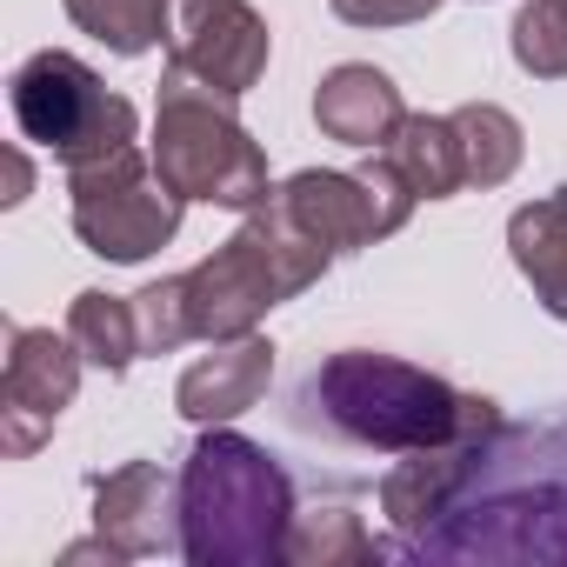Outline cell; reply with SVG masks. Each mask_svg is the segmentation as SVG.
<instances>
[{
    "label": "cell",
    "instance_id": "6da1fadb",
    "mask_svg": "<svg viewBox=\"0 0 567 567\" xmlns=\"http://www.w3.org/2000/svg\"><path fill=\"white\" fill-rule=\"evenodd\" d=\"M408 554H427V560H567V421L487 434L467 487Z\"/></svg>",
    "mask_w": 567,
    "mask_h": 567
},
{
    "label": "cell",
    "instance_id": "7a4b0ae2",
    "mask_svg": "<svg viewBox=\"0 0 567 567\" xmlns=\"http://www.w3.org/2000/svg\"><path fill=\"white\" fill-rule=\"evenodd\" d=\"M301 414L321 421L341 441L381 447V454H414V447H447V441H481L501 427V408L487 394H461L427 368H408L374 348H348L321 361L301 388Z\"/></svg>",
    "mask_w": 567,
    "mask_h": 567
},
{
    "label": "cell",
    "instance_id": "3957f363",
    "mask_svg": "<svg viewBox=\"0 0 567 567\" xmlns=\"http://www.w3.org/2000/svg\"><path fill=\"white\" fill-rule=\"evenodd\" d=\"M295 481L260 441L207 427L181 461V560L194 567H274L295 534Z\"/></svg>",
    "mask_w": 567,
    "mask_h": 567
},
{
    "label": "cell",
    "instance_id": "277c9868",
    "mask_svg": "<svg viewBox=\"0 0 567 567\" xmlns=\"http://www.w3.org/2000/svg\"><path fill=\"white\" fill-rule=\"evenodd\" d=\"M154 167L181 200H207L227 214H254L267 187V154L254 134L234 121V101L161 74V107H154Z\"/></svg>",
    "mask_w": 567,
    "mask_h": 567
},
{
    "label": "cell",
    "instance_id": "5b68a950",
    "mask_svg": "<svg viewBox=\"0 0 567 567\" xmlns=\"http://www.w3.org/2000/svg\"><path fill=\"white\" fill-rule=\"evenodd\" d=\"M8 101H14V127L21 141L48 147L61 167H87V161H107L121 147H134V101L107 94V81L81 61V54H61V48H41L14 68L8 81Z\"/></svg>",
    "mask_w": 567,
    "mask_h": 567
},
{
    "label": "cell",
    "instance_id": "8992f818",
    "mask_svg": "<svg viewBox=\"0 0 567 567\" xmlns=\"http://www.w3.org/2000/svg\"><path fill=\"white\" fill-rule=\"evenodd\" d=\"M68 194H74V234L87 254L101 260H147L161 254L174 234H181V194L161 181L154 154L141 147H121L107 161H87V167H68Z\"/></svg>",
    "mask_w": 567,
    "mask_h": 567
},
{
    "label": "cell",
    "instance_id": "52a82bcc",
    "mask_svg": "<svg viewBox=\"0 0 567 567\" xmlns=\"http://www.w3.org/2000/svg\"><path fill=\"white\" fill-rule=\"evenodd\" d=\"M274 200L288 207V214H295L321 247L354 254V247H374V240L401 234L421 194H414V187L401 181V167L374 147V161H361L354 174L301 167L295 181H280V187H274Z\"/></svg>",
    "mask_w": 567,
    "mask_h": 567
},
{
    "label": "cell",
    "instance_id": "ba28073f",
    "mask_svg": "<svg viewBox=\"0 0 567 567\" xmlns=\"http://www.w3.org/2000/svg\"><path fill=\"white\" fill-rule=\"evenodd\" d=\"M267 21L247 0H181L167 28V74L220 101H240L267 74Z\"/></svg>",
    "mask_w": 567,
    "mask_h": 567
},
{
    "label": "cell",
    "instance_id": "9c48e42d",
    "mask_svg": "<svg viewBox=\"0 0 567 567\" xmlns=\"http://www.w3.org/2000/svg\"><path fill=\"white\" fill-rule=\"evenodd\" d=\"M81 348L74 334L54 328H8V374H0V447L14 461H28L54 421L74 408L81 394Z\"/></svg>",
    "mask_w": 567,
    "mask_h": 567
},
{
    "label": "cell",
    "instance_id": "30bf717a",
    "mask_svg": "<svg viewBox=\"0 0 567 567\" xmlns=\"http://www.w3.org/2000/svg\"><path fill=\"white\" fill-rule=\"evenodd\" d=\"M94 534L114 540L121 560H147L181 547V481H167L154 461H127L94 481Z\"/></svg>",
    "mask_w": 567,
    "mask_h": 567
},
{
    "label": "cell",
    "instance_id": "8fae6325",
    "mask_svg": "<svg viewBox=\"0 0 567 567\" xmlns=\"http://www.w3.org/2000/svg\"><path fill=\"white\" fill-rule=\"evenodd\" d=\"M274 381V348L260 334H240V341H214L207 361H194L174 388V408L194 421V427H227L240 421Z\"/></svg>",
    "mask_w": 567,
    "mask_h": 567
},
{
    "label": "cell",
    "instance_id": "7c38bea8",
    "mask_svg": "<svg viewBox=\"0 0 567 567\" xmlns=\"http://www.w3.org/2000/svg\"><path fill=\"white\" fill-rule=\"evenodd\" d=\"M315 121H321L328 141H348V147H368V154H374V147L408 121V107H401V87H394L381 68L348 61V68H334V74L315 87Z\"/></svg>",
    "mask_w": 567,
    "mask_h": 567
},
{
    "label": "cell",
    "instance_id": "4fadbf2b",
    "mask_svg": "<svg viewBox=\"0 0 567 567\" xmlns=\"http://www.w3.org/2000/svg\"><path fill=\"white\" fill-rule=\"evenodd\" d=\"M507 254H514L520 280L534 288V301H540L554 321H567V187H554V194L514 207V220H507Z\"/></svg>",
    "mask_w": 567,
    "mask_h": 567
},
{
    "label": "cell",
    "instance_id": "5bb4252c",
    "mask_svg": "<svg viewBox=\"0 0 567 567\" xmlns=\"http://www.w3.org/2000/svg\"><path fill=\"white\" fill-rule=\"evenodd\" d=\"M381 154L401 167V181H408L421 200H447L454 187H467L461 134H454V121H447V114H408V121L381 141Z\"/></svg>",
    "mask_w": 567,
    "mask_h": 567
},
{
    "label": "cell",
    "instance_id": "9a60e30c",
    "mask_svg": "<svg viewBox=\"0 0 567 567\" xmlns=\"http://www.w3.org/2000/svg\"><path fill=\"white\" fill-rule=\"evenodd\" d=\"M447 121H454V134H461L467 187H501V181H514V167H520V154H527V134H520V121H514L507 107L467 101V107H454Z\"/></svg>",
    "mask_w": 567,
    "mask_h": 567
},
{
    "label": "cell",
    "instance_id": "2e32d148",
    "mask_svg": "<svg viewBox=\"0 0 567 567\" xmlns=\"http://www.w3.org/2000/svg\"><path fill=\"white\" fill-rule=\"evenodd\" d=\"M68 334H74V348L87 354V368H101V374H127V368L141 361L134 295H127V301H121V295H101V288L74 295V308H68Z\"/></svg>",
    "mask_w": 567,
    "mask_h": 567
},
{
    "label": "cell",
    "instance_id": "e0dca14e",
    "mask_svg": "<svg viewBox=\"0 0 567 567\" xmlns=\"http://www.w3.org/2000/svg\"><path fill=\"white\" fill-rule=\"evenodd\" d=\"M61 8H68V21H74L81 34H94V41H101L107 54H121V61L161 48V34L174 28L167 0H61Z\"/></svg>",
    "mask_w": 567,
    "mask_h": 567
},
{
    "label": "cell",
    "instance_id": "ac0fdd59",
    "mask_svg": "<svg viewBox=\"0 0 567 567\" xmlns=\"http://www.w3.org/2000/svg\"><path fill=\"white\" fill-rule=\"evenodd\" d=\"M288 560H301V567L381 560V540L361 527V514H348V507H321V514H301V520H295V534H288Z\"/></svg>",
    "mask_w": 567,
    "mask_h": 567
},
{
    "label": "cell",
    "instance_id": "d6986e66",
    "mask_svg": "<svg viewBox=\"0 0 567 567\" xmlns=\"http://www.w3.org/2000/svg\"><path fill=\"white\" fill-rule=\"evenodd\" d=\"M514 61L534 81H567V0H527L514 14Z\"/></svg>",
    "mask_w": 567,
    "mask_h": 567
},
{
    "label": "cell",
    "instance_id": "ffe728a7",
    "mask_svg": "<svg viewBox=\"0 0 567 567\" xmlns=\"http://www.w3.org/2000/svg\"><path fill=\"white\" fill-rule=\"evenodd\" d=\"M134 321H141V354H174V348H187V341H194V321H187V274L141 288V295H134Z\"/></svg>",
    "mask_w": 567,
    "mask_h": 567
},
{
    "label": "cell",
    "instance_id": "44dd1931",
    "mask_svg": "<svg viewBox=\"0 0 567 567\" xmlns=\"http://www.w3.org/2000/svg\"><path fill=\"white\" fill-rule=\"evenodd\" d=\"M328 8L348 28H414V21H427L441 8V0H328Z\"/></svg>",
    "mask_w": 567,
    "mask_h": 567
},
{
    "label": "cell",
    "instance_id": "7402d4cb",
    "mask_svg": "<svg viewBox=\"0 0 567 567\" xmlns=\"http://www.w3.org/2000/svg\"><path fill=\"white\" fill-rule=\"evenodd\" d=\"M28 187H34V167H28V161L14 154V174H8V194H0V200L14 207V200H28Z\"/></svg>",
    "mask_w": 567,
    "mask_h": 567
}]
</instances>
